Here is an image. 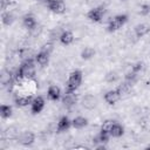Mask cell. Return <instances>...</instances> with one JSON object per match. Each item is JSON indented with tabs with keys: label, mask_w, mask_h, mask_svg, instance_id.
Instances as JSON below:
<instances>
[{
	"label": "cell",
	"mask_w": 150,
	"mask_h": 150,
	"mask_svg": "<svg viewBox=\"0 0 150 150\" xmlns=\"http://www.w3.org/2000/svg\"><path fill=\"white\" fill-rule=\"evenodd\" d=\"M95 54H96V52L93 47H84L81 52V59L82 60H90Z\"/></svg>",
	"instance_id": "obj_20"
},
{
	"label": "cell",
	"mask_w": 150,
	"mask_h": 150,
	"mask_svg": "<svg viewBox=\"0 0 150 150\" xmlns=\"http://www.w3.org/2000/svg\"><path fill=\"white\" fill-rule=\"evenodd\" d=\"M81 104H82L83 108H86V109H88V110H91V109H94V108L96 107L97 101H96V97H95L94 95H91V94H86V95L82 97V100H81Z\"/></svg>",
	"instance_id": "obj_8"
},
{
	"label": "cell",
	"mask_w": 150,
	"mask_h": 150,
	"mask_svg": "<svg viewBox=\"0 0 150 150\" xmlns=\"http://www.w3.org/2000/svg\"><path fill=\"white\" fill-rule=\"evenodd\" d=\"M138 13H139L141 15H143V16L150 14V5H149V4H142V5L139 6Z\"/></svg>",
	"instance_id": "obj_27"
},
{
	"label": "cell",
	"mask_w": 150,
	"mask_h": 150,
	"mask_svg": "<svg viewBox=\"0 0 150 150\" xmlns=\"http://www.w3.org/2000/svg\"><path fill=\"white\" fill-rule=\"evenodd\" d=\"M1 2V9L5 11L7 8V6H9V0H0Z\"/></svg>",
	"instance_id": "obj_31"
},
{
	"label": "cell",
	"mask_w": 150,
	"mask_h": 150,
	"mask_svg": "<svg viewBox=\"0 0 150 150\" xmlns=\"http://www.w3.org/2000/svg\"><path fill=\"white\" fill-rule=\"evenodd\" d=\"M1 21H2V23L5 26H11L13 23V21H14V16L9 12H2V14H1Z\"/></svg>",
	"instance_id": "obj_22"
},
{
	"label": "cell",
	"mask_w": 150,
	"mask_h": 150,
	"mask_svg": "<svg viewBox=\"0 0 150 150\" xmlns=\"http://www.w3.org/2000/svg\"><path fill=\"white\" fill-rule=\"evenodd\" d=\"M77 102V96L75 95V91L74 93H68L66 91L63 97H62V103L64 107L67 108H70V107H74Z\"/></svg>",
	"instance_id": "obj_10"
},
{
	"label": "cell",
	"mask_w": 150,
	"mask_h": 150,
	"mask_svg": "<svg viewBox=\"0 0 150 150\" xmlns=\"http://www.w3.org/2000/svg\"><path fill=\"white\" fill-rule=\"evenodd\" d=\"M121 97H122V95H121V93H120L117 89L109 90V91H107V93L104 94V96H103V98H104L105 103H108L109 105L115 104L117 101H120V98H121Z\"/></svg>",
	"instance_id": "obj_6"
},
{
	"label": "cell",
	"mask_w": 150,
	"mask_h": 150,
	"mask_svg": "<svg viewBox=\"0 0 150 150\" xmlns=\"http://www.w3.org/2000/svg\"><path fill=\"white\" fill-rule=\"evenodd\" d=\"M131 84L130 83H128L127 81H124V82H122L121 84H118V87L116 88L120 93H121V95H125V94H128L130 90H131Z\"/></svg>",
	"instance_id": "obj_23"
},
{
	"label": "cell",
	"mask_w": 150,
	"mask_h": 150,
	"mask_svg": "<svg viewBox=\"0 0 150 150\" xmlns=\"http://www.w3.org/2000/svg\"><path fill=\"white\" fill-rule=\"evenodd\" d=\"M118 80V75L116 71H109L107 75H105V81L109 82V83H112V82H116Z\"/></svg>",
	"instance_id": "obj_26"
},
{
	"label": "cell",
	"mask_w": 150,
	"mask_h": 150,
	"mask_svg": "<svg viewBox=\"0 0 150 150\" xmlns=\"http://www.w3.org/2000/svg\"><path fill=\"white\" fill-rule=\"evenodd\" d=\"M53 49H54V45H53V42H46V43H43V45L41 46V49H40V50L50 54V53L53 52Z\"/></svg>",
	"instance_id": "obj_29"
},
{
	"label": "cell",
	"mask_w": 150,
	"mask_h": 150,
	"mask_svg": "<svg viewBox=\"0 0 150 150\" xmlns=\"http://www.w3.org/2000/svg\"><path fill=\"white\" fill-rule=\"evenodd\" d=\"M59 41H60V43L63 45V46H69V45H71L73 41H74V34H73L70 30H63V33L61 34Z\"/></svg>",
	"instance_id": "obj_16"
},
{
	"label": "cell",
	"mask_w": 150,
	"mask_h": 150,
	"mask_svg": "<svg viewBox=\"0 0 150 150\" xmlns=\"http://www.w3.org/2000/svg\"><path fill=\"white\" fill-rule=\"evenodd\" d=\"M145 149H150V144H149V145H146V148H145Z\"/></svg>",
	"instance_id": "obj_34"
},
{
	"label": "cell",
	"mask_w": 150,
	"mask_h": 150,
	"mask_svg": "<svg viewBox=\"0 0 150 150\" xmlns=\"http://www.w3.org/2000/svg\"><path fill=\"white\" fill-rule=\"evenodd\" d=\"M110 136L111 137H115V138H118V137H121L123 134H124V128L120 124V123H117V122H114V124H112V127H111V129H110Z\"/></svg>",
	"instance_id": "obj_19"
},
{
	"label": "cell",
	"mask_w": 150,
	"mask_h": 150,
	"mask_svg": "<svg viewBox=\"0 0 150 150\" xmlns=\"http://www.w3.org/2000/svg\"><path fill=\"white\" fill-rule=\"evenodd\" d=\"M82 83V71L79 70V69H75L73 70L70 74H69V77L67 80V83H66V91L68 93H74L79 89V87L81 86Z\"/></svg>",
	"instance_id": "obj_1"
},
{
	"label": "cell",
	"mask_w": 150,
	"mask_h": 150,
	"mask_svg": "<svg viewBox=\"0 0 150 150\" xmlns=\"http://www.w3.org/2000/svg\"><path fill=\"white\" fill-rule=\"evenodd\" d=\"M104 14H105V8L103 6H97L88 11L87 19L91 22H101Z\"/></svg>",
	"instance_id": "obj_3"
},
{
	"label": "cell",
	"mask_w": 150,
	"mask_h": 150,
	"mask_svg": "<svg viewBox=\"0 0 150 150\" xmlns=\"http://www.w3.org/2000/svg\"><path fill=\"white\" fill-rule=\"evenodd\" d=\"M143 67H144V63H143V62H136L135 64H132V66H131L130 70H131V71H134V73H136V74H139V73L142 71Z\"/></svg>",
	"instance_id": "obj_30"
},
{
	"label": "cell",
	"mask_w": 150,
	"mask_h": 150,
	"mask_svg": "<svg viewBox=\"0 0 150 150\" xmlns=\"http://www.w3.org/2000/svg\"><path fill=\"white\" fill-rule=\"evenodd\" d=\"M134 33L136 38H143L150 33V26L148 23H138L134 27Z\"/></svg>",
	"instance_id": "obj_12"
},
{
	"label": "cell",
	"mask_w": 150,
	"mask_h": 150,
	"mask_svg": "<svg viewBox=\"0 0 150 150\" xmlns=\"http://www.w3.org/2000/svg\"><path fill=\"white\" fill-rule=\"evenodd\" d=\"M75 149H88V148L84 145H77V146H75Z\"/></svg>",
	"instance_id": "obj_32"
},
{
	"label": "cell",
	"mask_w": 150,
	"mask_h": 150,
	"mask_svg": "<svg viewBox=\"0 0 150 150\" xmlns=\"http://www.w3.org/2000/svg\"><path fill=\"white\" fill-rule=\"evenodd\" d=\"M32 101H33V97L30 95H15L14 97V102L18 107H27V105H30L32 104Z\"/></svg>",
	"instance_id": "obj_13"
},
{
	"label": "cell",
	"mask_w": 150,
	"mask_h": 150,
	"mask_svg": "<svg viewBox=\"0 0 150 150\" xmlns=\"http://www.w3.org/2000/svg\"><path fill=\"white\" fill-rule=\"evenodd\" d=\"M18 142L21 144V145H25V146H29L34 143L35 141V135L32 132V131H22L21 134H19L18 136Z\"/></svg>",
	"instance_id": "obj_5"
},
{
	"label": "cell",
	"mask_w": 150,
	"mask_h": 150,
	"mask_svg": "<svg viewBox=\"0 0 150 150\" xmlns=\"http://www.w3.org/2000/svg\"><path fill=\"white\" fill-rule=\"evenodd\" d=\"M62 33H63V29H61V28H54L50 32V39L52 40H59Z\"/></svg>",
	"instance_id": "obj_28"
},
{
	"label": "cell",
	"mask_w": 150,
	"mask_h": 150,
	"mask_svg": "<svg viewBox=\"0 0 150 150\" xmlns=\"http://www.w3.org/2000/svg\"><path fill=\"white\" fill-rule=\"evenodd\" d=\"M45 108V98L42 96H38V97H34L33 101H32V104H30V111L33 115H36L39 112H41Z\"/></svg>",
	"instance_id": "obj_7"
},
{
	"label": "cell",
	"mask_w": 150,
	"mask_h": 150,
	"mask_svg": "<svg viewBox=\"0 0 150 150\" xmlns=\"http://www.w3.org/2000/svg\"><path fill=\"white\" fill-rule=\"evenodd\" d=\"M22 25L28 29H34L36 27V20L32 14H26L22 18Z\"/></svg>",
	"instance_id": "obj_18"
},
{
	"label": "cell",
	"mask_w": 150,
	"mask_h": 150,
	"mask_svg": "<svg viewBox=\"0 0 150 150\" xmlns=\"http://www.w3.org/2000/svg\"><path fill=\"white\" fill-rule=\"evenodd\" d=\"M36 1H39V2H43V4H46L48 0H36Z\"/></svg>",
	"instance_id": "obj_33"
},
{
	"label": "cell",
	"mask_w": 150,
	"mask_h": 150,
	"mask_svg": "<svg viewBox=\"0 0 150 150\" xmlns=\"http://www.w3.org/2000/svg\"><path fill=\"white\" fill-rule=\"evenodd\" d=\"M70 127H71V121L69 120V117L68 116H61L59 122H57L56 130H57V132H64Z\"/></svg>",
	"instance_id": "obj_11"
},
{
	"label": "cell",
	"mask_w": 150,
	"mask_h": 150,
	"mask_svg": "<svg viewBox=\"0 0 150 150\" xmlns=\"http://www.w3.org/2000/svg\"><path fill=\"white\" fill-rule=\"evenodd\" d=\"M47 97L50 101H59L61 98V89L57 86H49L47 90Z\"/></svg>",
	"instance_id": "obj_14"
},
{
	"label": "cell",
	"mask_w": 150,
	"mask_h": 150,
	"mask_svg": "<svg viewBox=\"0 0 150 150\" xmlns=\"http://www.w3.org/2000/svg\"><path fill=\"white\" fill-rule=\"evenodd\" d=\"M128 21V15L127 14H117L115 15L112 19H110L109 23H108V27H107V30L109 33H114L116 30H118L120 28H122Z\"/></svg>",
	"instance_id": "obj_2"
},
{
	"label": "cell",
	"mask_w": 150,
	"mask_h": 150,
	"mask_svg": "<svg viewBox=\"0 0 150 150\" xmlns=\"http://www.w3.org/2000/svg\"><path fill=\"white\" fill-rule=\"evenodd\" d=\"M88 125V118L83 116H76L74 120H71V127L75 129H83Z\"/></svg>",
	"instance_id": "obj_17"
},
{
	"label": "cell",
	"mask_w": 150,
	"mask_h": 150,
	"mask_svg": "<svg viewBox=\"0 0 150 150\" xmlns=\"http://www.w3.org/2000/svg\"><path fill=\"white\" fill-rule=\"evenodd\" d=\"M49 55H50V54L40 50V52L35 55L34 59H35V61H36V63H38L39 66H41V67H46V66L49 63Z\"/></svg>",
	"instance_id": "obj_15"
},
{
	"label": "cell",
	"mask_w": 150,
	"mask_h": 150,
	"mask_svg": "<svg viewBox=\"0 0 150 150\" xmlns=\"http://www.w3.org/2000/svg\"><path fill=\"white\" fill-rule=\"evenodd\" d=\"M123 1H125V0H123Z\"/></svg>",
	"instance_id": "obj_35"
},
{
	"label": "cell",
	"mask_w": 150,
	"mask_h": 150,
	"mask_svg": "<svg viewBox=\"0 0 150 150\" xmlns=\"http://www.w3.org/2000/svg\"><path fill=\"white\" fill-rule=\"evenodd\" d=\"M12 112H13V109L11 105L8 104H1L0 105V116L2 118H8L12 116Z\"/></svg>",
	"instance_id": "obj_21"
},
{
	"label": "cell",
	"mask_w": 150,
	"mask_h": 150,
	"mask_svg": "<svg viewBox=\"0 0 150 150\" xmlns=\"http://www.w3.org/2000/svg\"><path fill=\"white\" fill-rule=\"evenodd\" d=\"M4 135L7 137V138H18L19 134L16 132L15 128H7L5 131H4Z\"/></svg>",
	"instance_id": "obj_24"
},
{
	"label": "cell",
	"mask_w": 150,
	"mask_h": 150,
	"mask_svg": "<svg viewBox=\"0 0 150 150\" xmlns=\"http://www.w3.org/2000/svg\"><path fill=\"white\" fill-rule=\"evenodd\" d=\"M112 124H114V121H111V120H105L103 123H102V125H101V131H104V132H110V129H111V127H112Z\"/></svg>",
	"instance_id": "obj_25"
},
{
	"label": "cell",
	"mask_w": 150,
	"mask_h": 150,
	"mask_svg": "<svg viewBox=\"0 0 150 150\" xmlns=\"http://www.w3.org/2000/svg\"><path fill=\"white\" fill-rule=\"evenodd\" d=\"M0 81H1V84L4 87H6V86L11 87L12 83L15 82L14 81V74L11 70H8V69H2L1 75H0Z\"/></svg>",
	"instance_id": "obj_9"
},
{
	"label": "cell",
	"mask_w": 150,
	"mask_h": 150,
	"mask_svg": "<svg viewBox=\"0 0 150 150\" xmlns=\"http://www.w3.org/2000/svg\"><path fill=\"white\" fill-rule=\"evenodd\" d=\"M45 5L50 12L55 14H63L66 12V4L63 0H48Z\"/></svg>",
	"instance_id": "obj_4"
}]
</instances>
